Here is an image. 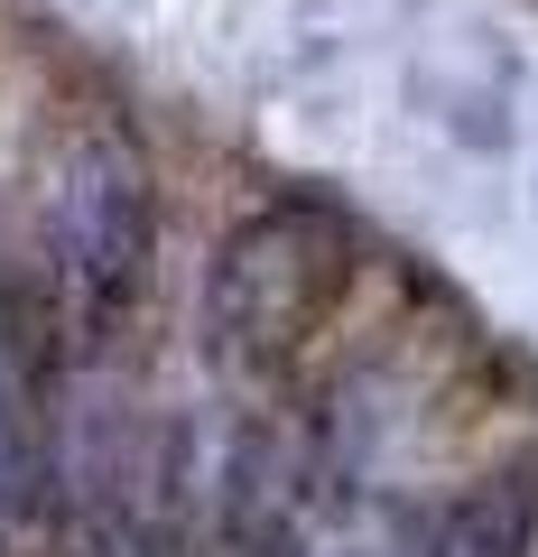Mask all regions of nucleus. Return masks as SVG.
I'll list each match as a JSON object with an SVG mask.
<instances>
[{"instance_id": "f257e3e1", "label": "nucleus", "mask_w": 538, "mask_h": 557, "mask_svg": "<svg viewBox=\"0 0 538 557\" xmlns=\"http://www.w3.org/2000/svg\"><path fill=\"white\" fill-rule=\"evenodd\" d=\"M529 539H538V465L464 493V511L446 520L437 557H529Z\"/></svg>"}]
</instances>
